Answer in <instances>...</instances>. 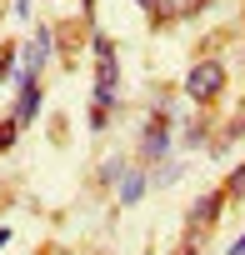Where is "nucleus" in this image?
<instances>
[{
	"label": "nucleus",
	"instance_id": "obj_9",
	"mask_svg": "<svg viewBox=\"0 0 245 255\" xmlns=\"http://www.w3.org/2000/svg\"><path fill=\"white\" fill-rule=\"evenodd\" d=\"M230 195H235V200H240V195H245V165H240V170H235V180H230Z\"/></svg>",
	"mask_w": 245,
	"mask_h": 255
},
{
	"label": "nucleus",
	"instance_id": "obj_7",
	"mask_svg": "<svg viewBox=\"0 0 245 255\" xmlns=\"http://www.w3.org/2000/svg\"><path fill=\"white\" fill-rule=\"evenodd\" d=\"M15 130H20V120H0V150L15 145Z\"/></svg>",
	"mask_w": 245,
	"mask_h": 255
},
{
	"label": "nucleus",
	"instance_id": "obj_8",
	"mask_svg": "<svg viewBox=\"0 0 245 255\" xmlns=\"http://www.w3.org/2000/svg\"><path fill=\"white\" fill-rule=\"evenodd\" d=\"M170 180H180V165H160V175H155V185H170Z\"/></svg>",
	"mask_w": 245,
	"mask_h": 255
},
{
	"label": "nucleus",
	"instance_id": "obj_3",
	"mask_svg": "<svg viewBox=\"0 0 245 255\" xmlns=\"http://www.w3.org/2000/svg\"><path fill=\"white\" fill-rule=\"evenodd\" d=\"M140 150H145V160H160V155L170 150V135H165V110L150 120V130H145V145H140Z\"/></svg>",
	"mask_w": 245,
	"mask_h": 255
},
{
	"label": "nucleus",
	"instance_id": "obj_4",
	"mask_svg": "<svg viewBox=\"0 0 245 255\" xmlns=\"http://www.w3.org/2000/svg\"><path fill=\"white\" fill-rule=\"evenodd\" d=\"M215 210H220V195H200V200L190 205V230L200 235V230H205V220H215Z\"/></svg>",
	"mask_w": 245,
	"mask_h": 255
},
{
	"label": "nucleus",
	"instance_id": "obj_11",
	"mask_svg": "<svg viewBox=\"0 0 245 255\" xmlns=\"http://www.w3.org/2000/svg\"><path fill=\"white\" fill-rule=\"evenodd\" d=\"M230 255H245V235H240V240H235V245H230Z\"/></svg>",
	"mask_w": 245,
	"mask_h": 255
},
{
	"label": "nucleus",
	"instance_id": "obj_5",
	"mask_svg": "<svg viewBox=\"0 0 245 255\" xmlns=\"http://www.w3.org/2000/svg\"><path fill=\"white\" fill-rule=\"evenodd\" d=\"M35 110H40V90H35V80H20V105H15V120L25 125Z\"/></svg>",
	"mask_w": 245,
	"mask_h": 255
},
{
	"label": "nucleus",
	"instance_id": "obj_1",
	"mask_svg": "<svg viewBox=\"0 0 245 255\" xmlns=\"http://www.w3.org/2000/svg\"><path fill=\"white\" fill-rule=\"evenodd\" d=\"M115 100V50L105 35H95V105Z\"/></svg>",
	"mask_w": 245,
	"mask_h": 255
},
{
	"label": "nucleus",
	"instance_id": "obj_10",
	"mask_svg": "<svg viewBox=\"0 0 245 255\" xmlns=\"http://www.w3.org/2000/svg\"><path fill=\"white\" fill-rule=\"evenodd\" d=\"M5 70H10V50H0V80H5Z\"/></svg>",
	"mask_w": 245,
	"mask_h": 255
},
{
	"label": "nucleus",
	"instance_id": "obj_2",
	"mask_svg": "<svg viewBox=\"0 0 245 255\" xmlns=\"http://www.w3.org/2000/svg\"><path fill=\"white\" fill-rule=\"evenodd\" d=\"M220 85H225V70H220L215 60H200V65L190 70V80H185L190 100H215V95H220Z\"/></svg>",
	"mask_w": 245,
	"mask_h": 255
},
{
	"label": "nucleus",
	"instance_id": "obj_6",
	"mask_svg": "<svg viewBox=\"0 0 245 255\" xmlns=\"http://www.w3.org/2000/svg\"><path fill=\"white\" fill-rule=\"evenodd\" d=\"M140 195H145V175H135V170H130L125 180H120V200H125V205H135Z\"/></svg>",
	"mask_w": 245,
	"mask_h": 255
}]
</instances>
